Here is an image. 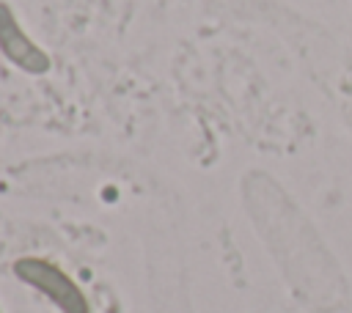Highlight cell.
Here are the masks:
<instances>
[{"label": "cell", "instance_id": "6da1fadb", "mask_svg": "<svg viewBox=\"0 0 352 313\" xmlns=\"http://www.w3.org/2000/svg\"><path fill=\"white\" fill-rule=\"evenodd\" d=\"M16 275L28 286L41 291L50 302H55L63 313H88V302H85L82 291L58 266H52L47 261H38V258H25V261L16 264Z\"/></svg>", "mask_w": 352, "mask_h": 313}]
</instances>
